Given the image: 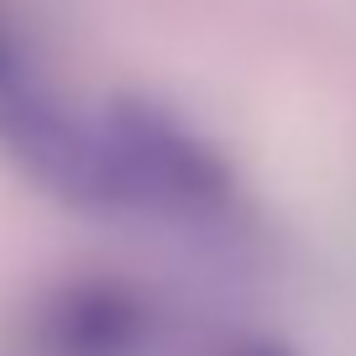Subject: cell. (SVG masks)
<instances>
[{
  "label": "cell",
  "mask_w": 356,
  "mask_h": 356,
  "mask_svg": "<svg viewBox=\"0 0 356 356\" xmlns=\"http://www.w3.org/2000/svg\"><path fill=\"white\" fill-rule=\"evenodd\" d=\"M100 126L111 136L115 168H121L126 210L194 220V215H215L231 204V163L173 111L142 100V95H121L105 105Z\"/></svg>",
  "instance_id": "cell-1"
},
{
  "label": "cell",
  "mask_w": 356,
  "mask_h": 356,
  "mask_svg": "<svg viewBox=\"0 0 356 356\" xmlns=\"http://www.w3.org/2000/svg\"><path fill=\"white\" fill-rule=\"evenodd\" d=\"M0 147L53 200L95 215H126V184L100 121H84L42 95H16L0 105Z\"/></svg>",
  "instance_id": "cell-2"
},
{
  "label": "cell",
  "mask_w": 356,
  "mask_h": 356,
  "mask_svg": "<svg viewBox=\"0 0 356 356\" xmlns=\"http://www.w3.org/2000/svg\"><path fill=\"white\" fill-rule=\"evenodd\" d=\"M152 335V304L121 278H74L37 309L42 356H136Z\"/></svg>",
  "instance_id": "cell-3"
},
{
  "label": "cell",
  "mask_w": 356,
  "mask_h": 356,
  "mask_svg": "<svg viewBox=\"0 0 356 356\" xmlns=\"http://www.w3.org/2000/svg\"><path fill=\"white\" fill-rule=\"evenodd\" d=\"M225 356H293L283 341H267V335H246V341H236Z\"/></svg>",
  "instance_id": "cell-4"
},
{
  "label": "cell",
  "mask_w": 356,
  "mask_h": 356,
  "mask_svg": "<svg viewBox=\"0 0 356 356\" xmlns=\"http://www.w3.org/2000/svg\"><path fill=\"white\" fill-rule=\"evenodd\" d=\"M11 74V47H6V32H0V79Z\"/></svg>",
  "instance_id": "cell-5"
}]
</instances>
